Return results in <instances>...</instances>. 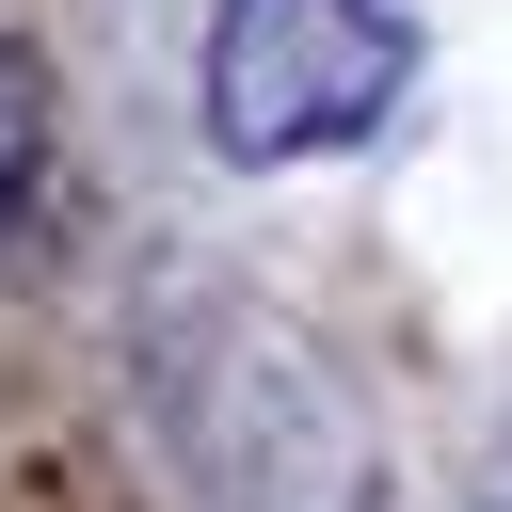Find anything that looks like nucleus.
Segmentation results:
<instances>
[{"label": "nucleus", "mask_w": 512, "mask_h": 512, "mask_svg": "<svg viewBox=\"0 0 512 512\" xmlns=\"http://www.w3.org/2000/svg\"><path fill=\"white\" fill-rule=\"evenodd\" d=\"M480 512H512V416H496V448H480Z\"/></svg>", "instance_id": "4"}, {"label": "nucleus", "mask_w": 512, "mask_h": 512, "mask_svg": "<svg viewBox=\"0 0 512 512\" xmlns=\"http://www.w3.org/2000/svg\"><path fill=\"white\" fill-rule=\"evenodd\" d=\"M400 80H416V16L400 0H208V64H192L208 144L240 176L368 144L400 112Z\"/></svg>", "instance_id": "2"}, {"label": "nucleus", "mask_w": 512, "mask_h": 512, "mask_svg": "<svg viewBox=\"0 0 512 512\" xmlns=\"http://www.w3.org/2000/svg\"><path fill=\"white\" fill-rule=\"evenodd\" d=\"M144 400H160V448L224 512H384L368 400L336 384L320 336H288L240 288H160L144 304Z\"/></svg>", "instance_id": "1"}, {"label": "nucleus", "mask_w": 512, "mask_h": 512, "mask_svg": "<svg viewBox=\"0 0 512 512\" xmlns=\"http://www.w3.org/2000/svg\"><path fill=\"white\" fill-rule=\"evenodd\" d=\"M48 176H64V64H48L32 32H0V256L32 240Z\"/></svg>", "instance_id": "3"}]
</instances>
